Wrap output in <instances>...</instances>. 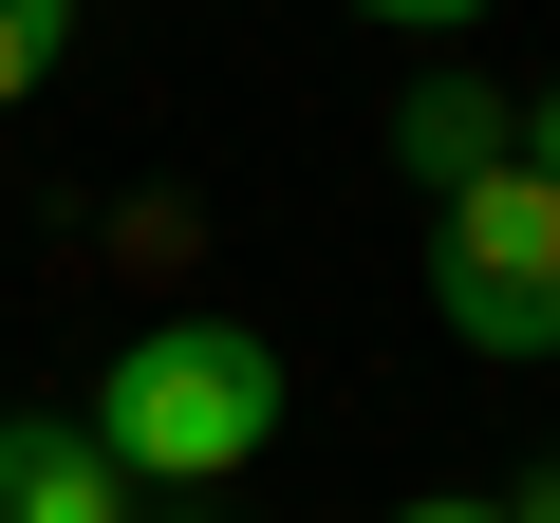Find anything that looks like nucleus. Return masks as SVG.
Masks as SVG:
<instances>
[{
	"instance_id": "obj_7",
	"label": "nucleus",
	"mask_w": 560,
	"mask_h": 523,
	"mask_svg": "<svg viewBox=\"0 0 560 523\" xmlns=\"http://www.w3.org/2000/svg\"><path fill=\"white\" fill-rule=\"evenodd\" d=\"M523 168H541V187H560V75H541V94H523Z\"/></svg>"
},
{
	"instance_id": "obj_4",
	"label": "nucleus",
	"mask_w": 560,
	"mask_h": 523,
	"mask_svg": "<svg viewBox=\"0 0 560 523\" xmlns=\"http://www.w3.org/2000/svg\"><path fill=\"white\" fill-rule=\"evenodd\" d=\"M504 150H523V113H504V94H467V75H411V94H393V168H411L430 206H448V187H486Z\"/></svg>"
},
{
	"instance_id": "obj_6",
	"label": "nucleus",
	"mask_w": 560,
	"mask_h": 523,
	"mask_svg": "<svg viewBox=\"0 0 560 523\" xmlns=\"http://www.w3.org/2000/svg\"><path fill=\"white\" fill-rule=\"evenodd\" d=\"M355 20H393V38H467L486 0H355Z\"/></svg>"
},
{
	"instance_id": "obj_9",
	"label": "nucleus",
	"mask_w": 560,
	"mask_h": 523,
	"mask_svg": "<svg viewBox=\"0 0 560 523\" xmlns=\"http://www.w3.org/2000/svg\"><path fill=\"white\" fill-rule=\"evenodd\" d=\"M504 523H560V467H541V486H523V504H504Z\"/></svg>"
},
{
	"instance_id": "obj_5",
	"label": "nucleus",
	"mask_w": 560,
	"mask_h": 523,
	"mask_svg": "<svg viewBox=\"0 0 560 523\" xmlns=\"http://www.w3.org/2000/svg\"><path fill=\"white\" fill-rule=\"evenodd\" d=\"M57 57H75V0H0V113H20Z\"/></svg>"
},
{
	"instance_id": "obj_2",
	"label": "nucleus",
	"mask_w": 560,
	"mask_h": 523,
	"mask_svg": "<svg viewBox=\"0 0 560 523\" xmlns=\"http://www.w3.org/2000/svg\"><path fill=\"white\" fill-rule=\"evenodd\" d=\"M430 300H448V337L467 356H504V374H541L560 356V187L504 150L486 187H448L430 206Z\"/></svg>"
},
{
	"instance_id": "obj_3",
	"label": "nucleus",
	"mask_w": 560,
	"mask_h": 523,
	"mask_svg": "<svg viewBox=\"0 0 560 523\" xmlns=\"http://www.w3.org/2000/svg\"><path fill=\"white\" fill-rule=\"evenodd\" d=\"M150 486L94 449V411H0V523H131Z\"/></svg>"
},
{
	"instance_id": "obj_8",
	"label": "nucleus",
	"mask_w": 560,
	"mask_h": 523,
	"mask_svg": "<svg viewBox=\"0 0 560 523\" xmlns=\"http://www.w3.org/2000/svg\"><path fill=\"white\" fill-rule=\"evenodd\" d=\"M393 523H504V504H393Z\"/></svg>"
},
{
	"instance_id": "obj_1",
	"label": "nucleus",
	"mask_w": 560,
	"mask_h": 523,
	"mask_svg": "<svg viewBox=\"0 0 560 523\" xmlns=\"http://www.w3.org/2000/svg\"><path fill=\"white\" fill-rule=\"evenodd\" d=\"M280 411H300V374H280V337H243V318H150L94 374V449L131 486H243L280 449Z\"/></svg>"
}]
</instances>
